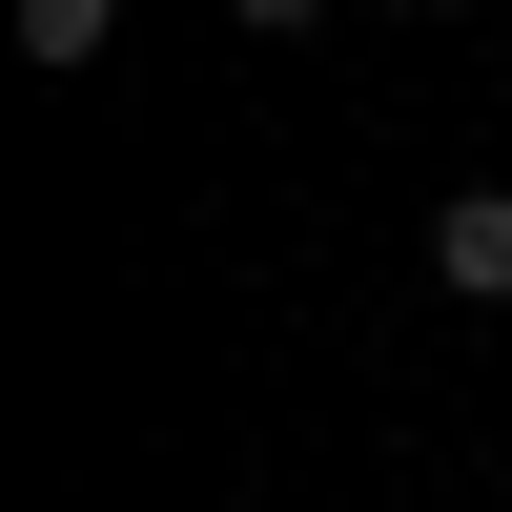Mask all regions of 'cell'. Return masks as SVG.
Segmentation results:
<instances>
[{
	"label": "cell",
	"instance_id": "cell-1",
	"mask_svg": "<svg viewBox=\"0 0 512 512\" xmlns=\"http://www.w3.org/2000/svg\"><path fill=\"white\" fill-rule=\"evenodd\" d=\"M431 287L451 308H512V185H451L431 205Z\"/></svg>",
	"mask_w": 512,
	"mask_h": 512
}]
</instances>
